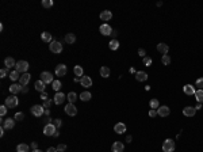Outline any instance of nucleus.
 Returning a JSON list of instances; mask_svg holds the SVG:
<instances>
[{
	"mask_svg": "<svg viewBox=\"0 0 203 152\" xmlns=\"http://www.w3.org/2000/svg\"><path fill=\"white\" fill-rule=\"evenodd\" d=\"M4 105L7 106L8 109H14V107H16V106L19 105V99L15 95H10L8 98H6V103Z\"/></svg>",
	"mask_w": 203,
	"mask_h": 152,
	"instance_id": "f257e3e1",
	"label": "nucleus"
},
{
	"mask_svg": "<svg viewBox=\"0 0 203 152\" xmlns=\"http://www.w3.org/2000/svg\"><path fill=\"white\" fill-rule=\"evenodd\" d=\"M49 49H50L51 53H56V55L63 53V43L58 42V41H51L50 45H49Z\"/></svg>",
	"mask_w": 203,
	"mask_h": 152,
	"instance_id": "f03ea898",
	"label": "nucleus"
},
{
	"mask_svg": "<svg viewBox=\"0 0 203 152\" xmlns=\"http://www.w3.org/2000/svg\"><path fill=\"white\" fill-rule=\"evenodd\" d=\"M57 132V126H56L53 122L47 124L43 126V134L45 136H54V133Z\"/></svg>",
	"mask_w": 203,
	"mask_h": 152,
	"instance_id": "7ed1b4c3",
	"label": "nucleus"
},
{
	"mask_svg": "<svg viewBox=\"0 0 203 152\" xmlns=\"http://www.w3.org/2000/svg\"><path fill=\"white\" fill-rule=\"evenodd\" d=\"M29 62L27 61H24V60H20V61L16 62V65H15V69L19 72V74H26L29 69Z\"/></svg>",
	"mask_w": 203,
	"mask_h": 152,
	"instance_id": "20e7f679",
	"label": "nucleus"
},
{
	"mask_svg": "<svg viewBox=\"0 0 203 152\" xmlns=\"http://www.w3.org/2000/svg\"><path fill=\"white\" fill-rule=\"evenodd\" d=\"M175 141L171 140V139H167V140L163 143V152H173L175 151Z\"/></svg>",
	"mask_w": 203,
	"mask_h": 152,
	"instance_id": "39448f33",
	"label": "nucleus"
},
{
	"mask_svg": "<svg viewBox=\"0 0 203 152\" xmlns=\"http://www.w3.org/2000/svg\"><path fill=\"white\" fill-rule=\"evenodd\" d=\"M30 111H31V114L34 117H42L43 114H45V107L41 105H34L30 109Z\"/></svg>",
	"mask_w": 203,
	"mask_h": 152,
	"instance_id": "423d86ee",
	"label": "nucleus"
},
{
	"mask_svg": "<svg viewBox=\"0 0 203 152\" xmlns=\"http://www.w3.org/2000/svg\"><path fill=\"white\" fill-rule=\"evenodd\" d=\"M41 80H42L45 84H51V83L54 82V79L51 76L50 72H47V71H43L42 74H41Z\"/></svg>",
	"mask_w": 203,
	"mask_h": 152,
	"instance_id": "0eeeda50",
	"label": "nucleus"
},
{
	"mask_svg": "<svg viewBox=\"0 0 203 152\" xmlns=\"http://www.w3.org/2000/svg\"><path fill=\"white\" fill-rule=\"evenodd\" d=\"M65 113H67L68 116H70V117H74V116L77 114V107L74 106V103H68V105L65 106Z\"/></svg>",
	"mask_w": 203,
	"mask_h": 152,
	"instance_id": "6e6552de",
	"label": "nucleus"
},
{
	"mask_svg": "<svg viewBox=\"0 0 203 152\" xmlns=\"http://www.w3.org/2000/svg\"><path fill=\"white\" fill-rule=\"evenodd\" d=\"M68 72V68L65 64H58V65L56 67V75L57 76H65Z\"/></svg>",
	"mask_w": 203,
	"mask_h": 152,
	"instance_id": "1a4fd4ad",
	"label": "nucleus"
},
{
	"mask_svg": "<svg viewBox=\"0 0 203 152\" xmlns=\"http://www.w3.org/2000/svg\"><path fill=\"white\" fill-rule=\"evenodd\" d=\"M169 113H171V110L168 106H160L157 109V116H160V117H168Z\"/></svg>",
	"mask_w": 203,
	"mask_h": 152,
	"instance_id": "9d476101",
	"label": "nucleus"
},
{
	"mask_svg": "<svg viewBox=\"0 0 203 152\" xmlns=\"http://www.w3.org/2000/svg\"><path fill=\"white\" fill-rule=\"evenodd\" d=\"M99 31H100V34L103 35H111V33H113V29H111V26L107 23H103L99 27Z\"/></svg>",
	"mask_w": 203,
	"mask_h": 152,
	"instance_id": "9b49d317",
	"label": "nucleus"
},
{
	"mask_svg": "<svg viewBox=\"0 0 203 152\" xmlns=\"http://www.w3.org/2000/svg\"><path fill=\"white\" fill-rule=\"evenodd\" d=\"M30 80H31V75L29 74V72H26V74H23L22 76H20L19 84H20V86H27Z\"/></svg>",
	"mask_w": 203,
	"mask_h": 152,
	"instance_id": "f8f14e48",
	"label": "nucleus"
},
{
	"mask_svg": "<svg viewBox=\"0 0 203 152\" xmlns=\"http://www.w3.org/2000/svg\"><path fill=\"white\" fill-rule=\"evenodd\" d=\"M196 113V109L194 106H187V107H184L183 109V114L186 117H194Z\"/></svg>",
	"mask_w": 203,
	"mask_h": 152,
	"instance_id": "ddd939ff",
	"label": "nucleus"
},
{
	"mask_svg": "<svg viewBox=\"0 0 203 152\" xmlns=\"http://www.w3.org/2000/svg\"><path fill=\"white\" fill-rule=\"evenodd\" d=\"M123 149H125V145L121 141H115L111 145V152H123Z\"/></svg>",
	"mask_w": 203,
	"mask_h": 152,
	"instance_id": "4468645a",
	"label": "nucleus"
},
{
	"mask_svg": "<svg viewBox=\"0 0 203 152\" xmlns=\"http://www.w3.org/2000/svg\"><path fill=\"white\" fill-rule=\"evenodd\" d=\"M15 126V118H7V120H4L3 121V128L4 129H12Z\"/></svg>",
	"mask_w": 203,
	"mask_h": 152,
	"instance_id": "2eb2a0df",
	"label": "nucleus"
},
{
	"mask_svg": "<svg viewBox=\"0 0 203 152\" xmlns=\"http://www.w3.org/2000/svg\"><path fill=\"white\" fill-rule=\"evenodd\" d=\"M157 50L160 52V53H163V56H164V55H168L169 46L167 45V43H164V42H160V43H157Z\"/></svg>",
	"mask_w": 203,
	"mask_h": 152,
	"instance_id": "dca6fc26",
	"label": "nucleus"
},
{
	"mask_svg": "<svg viewBox=\"0 0 203 152\" xmlns=\"http://www.w3.org/2000/svg\"><path fill=\"white\" fill-rule=\"evenodd\" d=\"M80 84H81L83 87H91L92 86V79L90 78V76H83V78H80Z\"/></svg>",
	"mask_w": 203,
	"mask_h": 152,
	"instance_id": "f3484780",
	"label": "nucleus"
},
{
	"mask_svg": "<svg viewBox=\"0 0 203 152\" xmlns=\"http://www.w3.org/2000/svg\"><path fill=\"white\" fill-rule=\"evenodd\" d=\"M114 130H115V133H118V134H122V133H125V130H126V125L123 124V122H118V124H115V126H114Z\"/></svg>",
	"mask_w": 203,
	"mask_h": 152,
	"instance_id": "a211bd4d",
	"label": "nucleus"
},
{
	"mask_svg": "<svg viewBox=\"0 0 203 152\" xmlns=\"http://www.w3.org/2000/svg\"><path fill=\"white\" fill-rule=\"evenodd\" d=\"M113 18V12L108 11V10H104V11H101L100 14V19L103 20V22H107V20H110Z\"/></svg>",
	"mask_w": 203,
	"mask_h": 152,
	"instance_id": "6ab92c4d",
	"label": "nucleus"
},
{
	"mask_svg": "<svg viewBox=\"0 0 203 152\" xmlns=\"http://www.w3.org/2000/svg\"><path fill=\"white\" fill-rule=\"evenodd\" d=\"M65 99H67V97H65L63 92H57L54 95V103H56V105H61Z\"/></svg>",
	"mask_w": 203,
	"mask_h": 152,
	"instance_id": "aec40b11",
	"label": "nucleus"
},
{
	"mask_svg": "<svg viewBox=\"0 0 203 152\" xmlns=\"http://www.w3.org/2000/svg\"><path fill=\"white\" fill-rule=\"evenodd\" d=\"M136 79L138 82H145V80H148V74L144 71H138L136 74Z\"/></svg>",
	"mask_w": 203,
	"mask_h": 152,
	"instance_id": "412c9836",
	"label": "nucleus"
},
{
	"mask_svg": "<svg viewBox=\"0 0 203 152\" xmlns=\"http://www.w3.org/2000/svg\"><path fill=\"white\" fill-rule=\"evenodd\" d=\"M183 91L186 95H194L196 90H195V87H192V84H186L183 87Z\"/></svg>",
	"mask_w": 203,
	"mask_h": 152,
	"instance_id": "4be33fe9",
	"label": "nucleus"
},
{
	"mask_svg": "<svg viewBox=\"0 0 203 152\" xmlns=\"http://www.w3.org/2000/svg\"><path fill=\"white\" fill-rule=\"evenodd\" d=\"M22 88H23V86H19V84H15V83L10 86V91H11L12 95H15L18 92H22Z\"/></svg>",
	"mask_w": 203,
	"mask_h": 152,
	"instance_id": "5701e85b",
	"label": "nucleus"
},
{
	"mask_svg": "<svg viewBox=\"0 0 203 152\" xmlns=\"http://www.w3.org/2000/svg\"><path fill=\"white\" fill-rule=\"evenodd\" d=\"M73 74H74V76H77V78H83V76H84V71H83L81 65H74Z\"/></svg>",
	"mask_w": 203,
	"mask_h": 152,
	"instance_id": "b1692460",
	"label": "nucleus"
},
{
	"mask_svg": "<svg viewBox=\"0 0 203 152\" xmlns=\"http://www.w3.org/2000/svg\"><path fill=\"white\" fill-rule=\"evenodd\" d=\"M45 86H46V84H45L41 79L35 82V90L39 91V92H45Z\"/></svg>",
	"mask_w": 203,
	"mask_h": 152,
	"instance_id": "393cba45",
	"label": "nucleus"
},
{
	"mask_svg": "<svg viewBox=\"0 0 203 152\" xmlns=\"http://www.w3.org/2000/svg\"><path fill=\"white\" fill-rule=\"evenodd\" d=\"M4 65H6L7 69H10V68H12V67L16 65V62H15V60L12 59V57H7V59L4 60Z\"/></svg>",
	"mask_w": 203,
	"mask_h": 152,
	"instance_id": "a878e982",
	"label": "nucleus"
},
{
	"mask_svg": "<svg viewBox=\"0 0 203 152\" xmlns=\"http://www.w3.org/2000/svg\"><path fill=\"white\" fill-rule=\"evenodd\" d=\"M65 42L70 43V45L74 43V42H76V35H74L73 33H68V34L65 35Z\"/></svg>",
	"mask_w": 203,
	"mask_h": 152,
	"instance_id": "bb28decb",
	"label": "nucleus"
},
{
	"mask_svg": "<svg viewBox=\"0 0 203 152\" xmlns=\"http://www.w3.org/2000/svg\"><path fill=\"white\" fill-rule=\"evenodd\" d=\"M92 98V94L90 92V91H84V92L80 94V99H81L83 102H88Z\"/></svg>",
	"mask_w": 203,
	"mask_h": 152,
	"instance_id": "cd10ccee",
	"label": "nucleus"
},
{
	"mask_svg": "<svg viewBox=\"0 0 203 152\" xmlns=\"http://www.w3.org/2000/svg\"><path fill=\"white\" fill-rule=\"evenodd\" d=\"M41 38H42L43 42H51V41H53L51 34H50V33H47V31H43L42 34H41Z\"/></svg>",
	"mask_w": 203,
	"mask_h": 152,
	"instance_id": "c85d7f7f",
	"label": "nucleus"
},
{
	"mask_svg": "<svg viewBox=\"0 0 203 152\" xmlns=\"http://www.w3.org/2000/svg\"><path fill=\"white\" fill-rule=\"evenodd\" d=\"M110 74H111V71H110L108 67H101L100 68V76L101 78H108Z\"/></svg>",
	"mask_w": 203,
	"mask_h": 152,
	"instance_id": "c756f323",
	"label": "nucleus"
},
{
	"mask_svg": "<svg viewBox=\"0 0 203 152\" xmlns=\"http://www.w3.org/2000/svg\"><path fill=\"white\" fill-rule=\"evenodd\" d=\"M195 99L198 101V103H203V90H196L194 94Z\"/></svg>",
	"mask_w": 203,
	"mask_h": 152,
	"instance_id": "7c9ffc66",
	"label": "nucleus"
},
{
	"mask_svg": "<svg viewBox=\"0 0 203 152\" xmlns=\"http://www.w3.org/2000/svg\"><path fill=\"white\" fill-rule=\"evenodd\" d=\"M30 151V148H29V145L27 144H19L18 147H16V152H29Z\"/></svg>",
	"mask_w": 203,
	"mask_h": 152,
	"instance_id": "2f4dec72",
	"label": "nucleus"
},
{
	"mask_svg": "<svg viewBox=\"0 0 203 152\" xmlns=\"http://www.w3.org/2000/svg\"><path fill=\"white\" fill-rule=\"evenodd\" d=\"M61 86H63V84H61V82H60V80H54V82L51 83V88H53L54 91H57V92H60V90H61Z\"/></svg>",
	"mask_w": 203,
	"mask_h": 152,
	"instance_id": "473e14b6",
	"label": "nucleus"
},
{
	"mask_svg": "<svg viewBox=\"0 0 203 152\" xmlns=\"http://www.w3.org/2000/svg\"><path fill=\"white\" fill-rule=\"evenodd\" d=\"M110 49H111V50H117L118 48H119V42H118V39H111V41H110Z\"/></svg>",
	"mask_w": 203,
	"mask_h": 152,
	"instance_id": "72a5a7b5",
	"label": "nucleus"
},
{
	"mask_svg": "<svg viewBox=\"0 0 203 152\" xmlns=\"http://www.w3.org/2000/svg\"><path fill=\"white\" fill-rule=\"evenodd\" d=\"M149 106H150V109L157 110L159 107H160V103H159V101H157V99H152V101H150V103H149Z\"/></svg>",
	"mask_w": 203,
	"mask_h": 152,
	"instance_id": "f704fd0d",
	"label": "nucleus"
},
{
	"mask_svg": "<svg viewBox=\"0 0 203 152\" xmlns=\"http://www.w3.org/2000/svg\"><path fill=\"white\" fill-rule=\"evenodd\" d=\"M67 98H68V101H69V103H74V101L77 99V94L76 92H69Z\"/></svg>",
	"mask_w": 203,
	"mask_h": 152,
	"instance_id": "c9c22d12",
	"label": "nucleus"
},
{
	"mask_svg": "<svg viewBox=\"0 0 203 152\" xmlns=\"http://www.w3.org/2000/svg\"><path fill=\"white\" fill-rule=\"evenodd\" d=\"M10 79H11V80H14V82H15V80H18V79H20V76H19V72H18V71H12L11 74H10Z\"/></svg>",
	"mask_w": 203,
	"mask_h": 152,
	"instance_id": "e433bc0d",
	"label": "nucleus"
},
{
	"mask_svg": "<svg viewBox=\"0 0 203 152\" xmlns=\"http://www.w3.org/2000/svg\"><path fill=\"white\" fill-rule=\"evenodd\" d=\"M161 62H163L164 65H169V64H171V56H169V55H164V56H163V59H161Z\"/></svg>",
	"mask_w": 203,
	"mask_h": 152,
	"instance_id": "4c0bfd02",
	"label": "nucleus"
},
{
	"mask_svg": "<svg viewBox=\"0 0 203 152\" xmlns=\"http://www.w3.org/2000/svg\"><path fill=\"white\" fill-rule=\"evenodd\" d=\"M53 0H42V7H45V8H50V7H53Z\"/></svg>",
	"mask_w": 203,
	"mask_h": 152,
	"instance_id": "58836bf2",
	"label": "nucleus"
},
{
	"mask_svg": "<svg viewBox=\"0 0 203 152\" xmlns=\"http://www.w3.org/2000/svg\"><path fill=\"white\" fill-rule=\"evenodd\" d=\"M195 86L198 87V90H203V78H199L198 80H196Z\"/></svg>",
	"mask_w": 203,
	"mask_h": 152,
	"instance_id": "ea45409f",
	"label": "nucleus"
},
{
	"mask_svg": "<svg viewBox=\"0 0 203 152\" xmlns=\"http://www.w3.org/2000/svg\"><path fill=\"white\" fill-rule=\"evenodd\" d=\"M142 61H144V65L145 67H150V65H152L153 60L150 59V57H144V60H142Z\"/></svg>",
	"mask_w": 203,
	"mask_h": 152,
	"instance_id": "a19ab883",
	"label": "nucleus"
},
{
	"mask_svg": "<svg viewBox=\"0 0 203 152\" xmlns=\"http://www.w3.org/2000/svg\"><path fill=\"white\" fill-rule=\"evenodd\" d=\"M6 114H7V106L1 105V106H0V116L3 117V116H6Z\"/></svg>",
	"mask_w": 203,
	"mask_h": 152,
	"instance_id": "79ce46f5",
	"label": "nucleus"
},
{
	"mask_svg": "<svg viewBox=\"0 0 203 152\" xmlns=\"http://www.w3.org/2000/svg\"><path fill=\"white\" fill-rule=\"evenodd\" d=\"M14 118H15L16 121H22V120H24V114L23 113H16Z\"/></svg>",
	"mask_w": 203,
	"mask_h": 152,
	"instance_id": "37998d69",
	"label": "nucleus"
},
{
	"mask_svg": "<svg viewBox=\"0 0 203 152\" xmlns=\"http://www.w3.org/2000/svg\"><path fill=\"white\" fill-rule=\"evenodd\" d=\"M53 124L57 126V129L60 128V126H63V120H60V118H57V120H53Z\"/></svg>",
	"mask_w": 203,
	"mask_h": 152,
	"instance_id": "c03bdc74",
	"label": "nucleus"
},
{
	"mask_svg": "<svg viewBox=\"0 0 203 152\" xmlns=\"http://www.w3.org/2000/svg\"><path fill=\"white\" fill-rule=\"evenodd\" d=\"M65 149H67V145H65V144H63V143L57 145V151H58V152H64V151H65Z\"/></svg>",
	"mask_w": 203,
	"mask_h": 152,
	"instance_id": "a18cd8bd",
	"label": "nucleus"
},
{
	"mask_svg": "<svg viewBox=\"0 0 203 152\" xmlns=\"http://www.w3.org/2000/svg\"><path fill=\"white\" fill-rule=\"evenodd\" d=\"M50 105H51V101L50 99H47V101H45L43 102V107H45V109H49V107H50Z\"/></svg>",
	"mask_w": 203,
	"mask_h": 152,
	"instance_id": "49530a36",
	"label": "nucleus"
},
{
	"mask_svg": "<svg viewBox=\"0 0 203 152\" xmlns=\"http://www.w3.org/2000/svg\"><path fill=\"white\" fill-rule=\"evenodd\" d=\"M157 116V110H153V109H150L149 110V117H156Z\"/></svg>",
	"mask_w": 203,
	"mask_h": 152,
	"instance_id": "de8ad7c7",
	"label": "nucleus"
},
{
	"mask_svg": "<svg viewBox=\"0 0 203 152\" xmlns=\"http://www.w3.org/2000/svg\"><path fill=\"white\" fill-rule=\"evenodd\" d=\"M146 52H145V49H142V48H141V49H138V56H141V57H146Z\"/></svg>",
	"mask_w": 203,
	"mask_h": 152,
	"instance_id": "09e8293b",
	"label": "nucleus"
},
{
	"mask_svg": "<svg viewBox=\"0 0 203 152\" xmlns=\"http://www.w3.org/2000/svg\"><path fill=\"white\" fill-rule=\"evenodd\" d=\"M7 76V68H3L0 71V78H6Z\"/></svg>",
	"mask_w": 203,
	"mask_h": 152,
	"instance_id": "8fccbe9b",
	"label": "nucleus"
},
{
	"mask_svg": "<svg viewBox=\"0 0 203 152\" xmlns=\"http://www.w3.org/2000/svg\"><path fill=\"white\" fill-rule=\"evenodd\" d=\"M41 99H42L43 102L47 101V94L46 92H41Z\"/></svg>",
	"mask_w": 203,
	"mask_h": 152,
	"instance_id": "3c124183",
	"label": "nucleus"
},
{
	"mask_svg": "<svg viewBox=\"0 0 203 152\" xmlns=\"http://www.w3.org/2000/svg\"><path fill=\"white\" fill-rule=\"evenodd\" d=\"M117 35H118V31L117 30H113V33H111V37H113V39H117Z\"/></svg>",
	"mask_w": 203,
	"mask_h": 152,
	"instance_id": "603ef678",
	"label": "nucleus"
},
{
	"mask_svg": "<svg viewBox=\"0 0 203 152\" xmlns=\"http://www.w3.org/2000/svg\"><path fill=\"white\" fill-rule=\"evenodd\" d=\"M46 152H58V151H57V148H54V147H50V148H47Z\"/></svg>",
	"mask_w": 203,
	"mask_h": 152,
	"instance_id": "864d4df0",
	"label": "nucleus"
},
{
	"mask_svg": "<svg viewBox=\"0 0 203 152\" xmlns=\"http://www.w3.org/2000/svg\"><path fill=\"white\" fill-rule=\"evenodd\" d=\"M31 148L33 149H38V144H37V143H31Z\"/></svg>",
	"mask_w": 203,
	"mask_h": 152,
	"instance_id": "5fc2aeb1",
	"label": "nucleus"
},
{
	"mask_svg": "<svg viewBox=\"0 0 203 152\" xmlns=\"http://www.w3.org/2000/svg\"><path fill=\"white\" fill-rule=\"evenodd\" d=\"M27 87H26V86H23V88H22V92H23V94H26V92H27Z\"/></svg>",
	"mask_w": 203,
	"mask_h": 152,
	"instance_id": "6e6d98bb",
	"label": "nucleus"
},
{
	"mask_svg": "<svg viewBox=\"0 0 203 152\" xmlns=\"http://www.w3.org/2000/svg\"><path fill=\"white\" fill-rule=\"evenodd\" d=\"M200 107H202V103H198V105H196V106H195V109H196V110H199V109H200Z\"/></svg>",
	"mask_w": 203,
	"mask_h": 152,
	"instance_id": "4d7b16f0",
	"label": "nucleus"
},
{
	"mask_svg": "<svg viewBox=\"0 0 203 152\" xmlns=\"http://www.w3.org/2000/svg\"><path fill=\"white\" fill-rule=\"evenodd\" d=\"M3 134H4V128L1 126V129H0V136H3Z\"/></svg>",
	"mask_w": 203,
	"mask_h": 152,
	"instance_id": "13d9d810",
	"label": "nucleus"
},
{
	"mask_svg": "<svg viewBox=\"0 0 203 152\" xmlns=\"http://www.w3.org/2000/svg\"><path fill=\"white\" fill-rule=\"evenodd\" d=\"M45 114H46V116H49V114H50V110H49V109H45Z\"/></svg>",
	"mask_w": 203,
	"mask_h": 152,
	"instance_id": "bf43d9fd",
	"label": "nucleus"
},
{
	"mask_svg": "<svg viewBox=\"0 0 203 152\" xmlns=\"http://www.w3.org/2000/svg\"><path fill=\"white\" fill-rule=\"evenodd\" d=\"M126 141H127V143H130V141H131V136H127V139H126Z\"/></svg>",
	"mask_w": 203,
	"mask_h": 152,
	"instance_id": "052dcab7",
	"label": "nucleus"
},
{
	"mask_svg": "<svg viewBox=\"0 0 203 152\" xmlns=\"http://www.w3.org/2000/svg\"><path fill=\"white\" fill-rule=\"evenodd\" d=\"M58 136H60V132H58V130H57V132L54 133V136H53V137H58Z\"/></svg>",
	"mask_w": 203,
	"mask_h": 152,
	"instance_id": "680f3d73",
	"label": "nucleus"
},
{
	"mask_svg": "<svg viewBox=\"0 0 203 152\" xmlns=\"http://www.w3.org/2000/svg\"><path fill=\"white\" fill-rule=\"evenodd\" d=\"M33 152H42V151H41V149H34Z\"/></svg>",
	"mask_w": 203,
	"mask_h": 152,
	"instance_id": "e2e57ef3",
	"label": "nucleus"
}]
</instances>
